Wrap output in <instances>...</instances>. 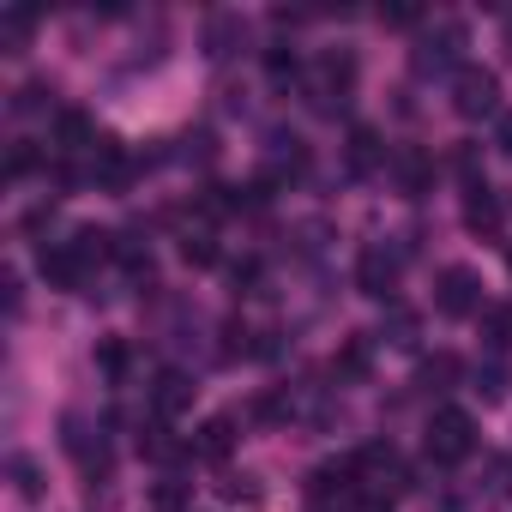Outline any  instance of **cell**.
<instances>
[{
  "label": "cell",
  "mask_w": 512,
  "mask_h": 512,
  "mask_svg": "<svg viewBox=\"0 0 512 512\" xmlns=\"http://www.w3.org/2000/svg\"><path fill=\"white\" fill-rule=\"evenodd\" d=\"M350 85H356V55H350V49H326V55L308 67V79H302L314 115H338V109L350 103Z\"/></svg>",
  "instance_id": "cell-1"
},
{
  "label": "cell",
  "mask_w": 512,
  "mask_h": 512,
  "mask_svg": "<svg viewBox=\"0 0 512 512\" xmlns=\"http://www.w3.org/2000/svg\"><path fill=\"white\" fill-rule=\"evenodd\" d=\"M476 452V416L458 410V404H440L428 416V458L434 464H464Z\"/></svg>",
  "instance_id": "cell-2"
},
{
  "label": "cell",
  "mask_w": 512,
  "mask_h": 512,
  "mask_svg": "<svg viewBox=\"0 0 512 512\" xmlns=\"http://www.w3.org/2000/svg\"><path fill=\"white\" fill-rule=\"evenodd\" d=\"M398 278H404V253H398L392 241H368V247L356 253V290H362V296L392 302Z\"/></svg>",
  "instance_id": "cell-3"
},
{
  "label": "cell",
  "mask_w": 512,
  "mask_h": 512,
  "mask_svg": "<svg viewBox=\"0 0 512 512\" xmlns=\"http://www.w3.org/2000/svg\"><path fill=\"white\" fill-rule=\"evenodd\" d=\"M470 43V31L458 25V19H440V25H428L422 37H416V49H410V67L428 79V73H458V49Z\"/></svg>",
  "instance_id": "cell-4"
},
{
  "label": "cell",
  "mask_w": 512,
  "mask_h": 512,
  "mask_svg": "<svg viewBox=\"0 0 512 512\" xmlns=\"http://www.w3.org/2000/svg\"><path fill=\"white\" fill-rule=\"evenodd\" d=\"M452 115L458 121H488L500 115V79L488 67H458L452 73Z\"/></svg>",
  "instance_id": "cell-5"
},
{
  "label": "cell",
  "mask_w": 512,
  "mask_h": 512,
  "mask_svg": "<svg viewBox=\"0 0 512 512\" xmlns=\"http://www.w3.org/2000/svg\"><path fill=\"white\" fill-rule=\"evenodd\" d=\"M434 308H440L446 320H470V314H482V278H476L470 266H446L440 284H434Z\"/></svg>",
  "instance_id": "cell-6"
},
{
  "label": "cell",
  "mask_w": 512,
  "mask_h": 512,
  "mask_svg": "<svg viewBox=\"0 0 512 512\" xmlns=\"http://www.w3.org/2000/svg\"><path fill=\"white\" fill-rule=\"evenodd\" d=\"M43 278H49V290H85L91 284V260H85V253H79V241H55V247H43Z\"/></svg>",
  "instance_id": "cell-7"
},
{
  "label": "cell",
  "mask_w": 512,
  "mask_h": 512,
  "mask_svg": "<svg viewBox=\"0 0 512 512\" xmlns=\"http://www.w3.org/2000/svg\"><path fill=\"white\" fill-rule=\"evenodd\" d=\"M91 181L109 187V193H127V187H133V157H127L121 139H103V145L91 151Z\"/></svg>",
  "instance_id": "cell-8"
},
{
  "label": "cell",
  "mask_w": 512,
  "mask_h": 512,
  "mask_svg": "<svg viewBox=\"0 0 512 512\" xmlns=\"http://www.w3.org/2000/svg\"><path fill=\"white\" fill-rule=\"evenodd\" d=\"M386 169H392V181H398V193H404V199H422V193H428V181H434V157H428V151H416V145H404Z\"/></svg>",
  "instance_id": "cell-9"
},
{
  "label": "cell",
  "mask_w": 512,
  "mask_h": 512,
  "mask_svg": "<svg viewBox=\"0 0 512 512\" xmlns=\"http://www.w3.org/2000/svg\"><path fill=\"white\" fill-rule=\"evenodd\" d=\"M464 229L470 235H500V199L488 181H464Z\"/></svg>",
  "instance_id": "cell-10"
},
{
  "label": "cell",
  "mask_w": 512,
  "mask_h": 512,
  "mask_svg": "<svg viewBox=\"0 0 512 512\" xmlns=\"http://www.w3.org/2000/svg\"><path fill=\"white\" fill-rule=\"evenodd\" d=\"M187 404H193V380H187L181 368H163L157 386H151V410H157V422H175Z\"/></svg>",
  "instance_id": "cell-11"
},
{
  "label": "cell",
  "mask_w": 512,
  "mask_h": 512,
  "mask_svg": "<svg viewBox=\"0 0 512 512\" xmlns=\"http://www.w3.org/2000/svg\"><path fill=\"white\" fill-rule=\"evenodd\" d=\"M103 139H97V127H91V115H79V109H67L61 121H55V151H67V157H91Z\"/></svg>",
  "instance_id": "cell-12"
},
{
  "label": "cell",
  "mask_w": 512,
  "mask_h": 512,
  "mask_svg": "<svg viewBox=\"0 0 512 512\" xmlns=\"http://www.w3.org/2000/svg\"><path fill=\"white\" fill-rule=\"evenodd\" d=\"M344 157H350V175H374V169H386V163H392L374 127H356V133H350V151H344Z\"/></svg>",
  "instance_id": "cell-13"
},
{
  "label": "cell",
  "mask_w": 512,
  "mask_h": 512,
  "mask_svg": "<svg viewBox=\"0 0 512 512\" xmlns=\"http://www.w3.org/2000/svg\"><path fill=\"white\" fill-rule=\"evenodd\" d=\"M229 446H235V422H229V416H211V422L193 434V458H205V464H223Z\"/></svg>",
  "instance_id": "cell-14"
},
{
  "label": "cell",
  "mask_w": 512,
  "mask_h": 512,
  "mask_svg": "<svg viewBox=\"0 0 512 512\" xmlns=\"http://www.w3.org/2000/svg\"><path fill=\"white\" fill-rule=\"evenodd\" d=\"M241 37H247V25L229 19V13H217V19L205 25V55H211V61H229V55L241 49Z\"/></svg>",
  "instance_id": "cell-15"
},
{
  "label": "cell",
  "mask_w": 512,
  "mask_h": 512,
  "mask_svg": "<svg viewBox=\"0 0 512 512\" xmlns=\"http://www.w3.org/2000/svg\"><path fill=\"white\" fill-rule=\"evenodd\" d=\"M380 338H386L392 350H416V344H422V320H416L410 308H386V326H380Z\"/></svg>",
  "instance_id": "cell-16"
},
{
  "label": "cell",
  "mask_w": 512,
  "mask_h": 512,
  "mask_svg": "<svg viewBox=\"0 0 512 512\" xmlns=\"http://www.w3.org/2000/svg\"><path fill=\"white\" fill-rule=\"evenodd\" d=\"M139 452H145V458H157V464H175V458H181V452H193V446H181V440L157 422V428H145V434H139Z\"/></svg>",
  "instance_id": "cell-17"
},
{
  "label": "cell",
  "mask_w": 512,
  "mask_h": 512,
  "mask_svg": "<svg viewBox=\"0 0 512 512\" xmlns=\"http://www.w3.org/2000/svg\"><path fill=\"white\" fill-rule=\"evenodd\" d=\"M482 338H488L494 356L512 350V308H482Z\"/></svg>",
  "instance_id": "cell-18"
},
{
  "label": "cell",
  "mask_w": 512,
  "mask_h": 512,
  "mask_svg": "<svg viewBox=\"0 0 512 512\" xmlns=\"http://www.w3.org/2000/svg\"><path fill=\"white\" fill-rule=\"evenodd\" d=\"M452 380H458V356H428L416 374V386H428V392H446Z\"/></svg>",
  "instance_id": "cell-19"
},
{
  "label": "cell",
  "mask_w": 512,
  "mask_h": 512,
  "mask_svg": "<svg viewBox=\"0 0 512 512\" xmlns=\"http://www.w3.org/2000/svg\"><path fill=\"white\" fill-rule=\"evenodd\" d=\"M181 260H187V266H211V260H217L211 229H187V235H181Z\"/></svg>",
  "instance_id": "cell-20"
},
{
  "label": "cell",
  "mask_w": 512,
  "mask_h": 512,
  "mask_svg": "<svg viewBox=\"0 0 512 512\" xmlns=\"http://www.w3.org/2000/svg\"><path fill=\"white\" fill-rule=\"evenodd\" d=\"M332 374H338V380H362V374H368V338H350L344 356L332 362Z\"/></svg>",
  "instance_id": "cell-21"
},
{
  "label": "cell",
  "mask_w": 512,
  "mask_h": 512,
  "mask_svg": "<svg viewBox=\"0 0 512 512\" xmlns=\"http://www.w3.org/2000/svg\"><path fill=\"white\" fill-rule=\"evenodd\" d=\"M7 470H13V482H19V494H25V500H37V494H43V470H37L25 452H13V458H7Z\"/></svg>",
  "instance_id": "cell-22"
},
{
  "label": "cell",
  "mask_w": 512,
  "mask_h": 512,
  "mask_svg": "<svg viewBox=\"0 0 512 512\" xmlns=\"http://www.w3.org/2000/svg\"><path fill=\"white\" fill-rule=\"evenodd\" d=\"M151 512H187V482L163 476V482L151 488Z\"/></svg>",
  "instance_id": "cell-23"
},
{
  "label": "cell",
  "mask_w": 512,
  "mask_h": 512,
  "mask_svg": "<svg viewBox=\"0 0 512 512\" xmlns=\"http://www.w3.org/2000/svg\"><path fill=\"white\" fill-rule=\"evenodd\" d=\"M25 37H31V13H7V19H0V43H7V55H19Z\"/></svg>",
  "instance_id": "cell-24"
},
{
  "label": "cell",
  "mask_w": 512,
  "mask_h": 512,
  "mask_svg": "<svg viewBox=\"0 0 512 512\" xmlns=\"http://www.w3.org/2000/svg\"><path fill=\"white\" fill-rule=\"evenodd\" d=\"M266 73H272V85H296V79H302V67H296L290 49H272V55H266Z\"/></svg>",
  "instance_id": "cell-25"
},
{
  "label": "cell",
  "mask_w": 512,
  "mask_h": 512,
  "mask_svg": "<svg viewBox=\"0 0 512 512\" xmlns=\"http://www.w3.org/2000/svg\"><path fill=\"white\" fill-rule=\"evenodd\" d=\"M97 362H103L109 380H121V374H127V344H121V338H103V344H97Z\"/></svg>",
  "instance_id": "cell-26"
},
{
  "label": "cell",
  "mask_w": 512,
  "mask_h": 512,
  "mask_svg": "<svg viewBox=\"0 0 512 512\" xmlns=\"http://www.w3.org/2000/svg\"><path fill=\"white\" fill-rule=\"evenodd\" d=\"M476 392H482L488 404H500V398H506V368H500V362H488V368H476Z\"/></svg>",
  "instance_id": "cell-27"
},
{
  "label": "cell",
  "mask_w": 512,
  "mask_h": 512,
  "mask_svg": "<svg viewBox=\"0 0 512 512\" xmlns=\"http://www.w3.org/2000/svg\"><path fill=\"white\" fill-rule=\"evenodd\" d=\"M223 494H229V500H260V488H253V476H223Z\"/></svg>",
  "instance_id": "cell-28"
},
{
  "label": "cell",
  "mask_w": 512,
  "mask_h": 512,
  "mask_svg": "<svg viewBox=\"0 0 512 512\" xmlns=\"http://www.w3.org/2000/svg\"><path fill=\"white\" fill-rule=\"evenodd\" d=\"M31 169H37V151H31V145H19V151H13V163H7V175L19 181V175H31Z\"/></svg>",
  "instance_id": "cell-29"
},
{
  "label": "cell",
  "mask_w": 512,
  "mask_h": 512,
  "mask_svg": "<svg viewBox=\"0 0 512 512\" xmlns=\"http://www.w3.org/2000/svg\"><path fill=\"white\" fill-rule=\"evenodd\" d=\"M43 97H49V91H43V85H25V91H19V103H13V109H19V115H31V109H43Z\"/></svg>",
  "instance_id": "cell-30"
},
{
  "label": "cell",
  "mask_w": 512,
  "mask_h": 512,
  "mask_svg": "<svg viewBox=\"0 0 512 512\" xmlns=\"http://www.w3.org/2000/svg\"><path fill=\"white\" fill-rule=\"evenodd\" d=\"M380 19H386V25H422V13H416V7H386Z\"/></svg>",
  "instance_id": "cell-31"
},
{
  "label": "cell",
  "mask_w": 512,
  "mask_h": 512,
  "mask_svg": "<svg viewBox=\"0 0 512 512\" xmlns=\"http://www.w3.org/2000/svg\"><path fill=\"white\" fill-rule=\"evenodd\" d=\"M494 145H500V151L512 157V115H500V133H494Z\"/></svg>",
  "instance_id": "cell-32"
},
{
  "label": "cell",
  "mask_w": 512,
  "mask_h": 512,
  "mask_svg": "<svg viewBox=\"0 0 512 512\" xmlns=\"http://www.w3.org/2000/svg\"><path fill=\"white\" fill-rule=\"evenodd\" d=\"M500 43H506V55H512V19H506V31H500Z\"/></svg>",
  "instance_id": "cell-33"
},
{
  "label": "cell",
  "mask_w": 512,
  "mask_h": 512,
  "mask_svg": "<svg viewBox=\"0 0 512 512\" xmlns=\"http://www.w3.org/2000/svg\"><path fill=\"white\" fill-rule=\"evenodd\" d=\"M506 272H512V247H506Z\"/></svg>",
  "instance_id": "cell-34"
}]
</instances>
